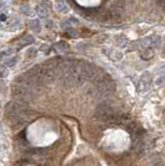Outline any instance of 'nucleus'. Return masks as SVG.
Instances as JSON below:
<instances>
[{
  "mask_svg": "<svg viewBox=\"0 0 165 166\" xmlns=\"http://www.w3.org/2000/svg\"><path fill=\"white\" fill-rule=\"evenodd\" d=\"M28 153H29L30 155L43 156V155H46V154L48 153V150L44 149V147H34V149H31V150H28Z\"/></svg>",
  "mask_w": 165,
  "mask_h": 166,
  "instance_id": "423d86ee",
  "label": "nucleus"
},
{
  "mask_svg": "<svg viewBox=\"0 0 165 166\" xmlns=\"http://www.w3.org/2000/svg\"><path fill=\"white\" fill-rule=\"evenodd\" d=\"M103 52H104L109 58H111V59H113V60H118L123 57V53H120V52H118V51H114V50H112V49L106 48L103 50Z\"/></svg>",
  "mask_w": 165,
  "mask_h": 166,
  "instance_id": "20e7f679",
  "label": "nucleus"
},
{
  "mask_svg": "<svg viewBox=\"0 0 165 166\" xmlns=\"http://www.w3.org/2000/svg\"><path fill=\"white\" fill-rule=\"evenodd\" d=\"M35 54H36V49H35V48H30V49H28V51H27V56L34 57V56H35Z\"/></svg>",
  "mask_w": 165,
  "mask_h": 166,
  "instance_id": "4468645a",
  "label": "nucleus"
},
{
  "mask_svg": "<svg viewBox=\"0 0 165 166\" xmlns=\"http://www.w3.org/2000/svg\"><path fill=\"white\" fill-rule=\"evenodd\" d=\"M114 88H115L114 83L109 79H100L96 83V90L100 95H102V96L111 94L114 90Z\"/></svg>",
  "mask_w": 165,
  "mask_h": 166,
  "instance_id": "f257e3e1",
  "label": "nucleus"
},
{
  "mask_svg": "<svg viewBox=\"0 0 165 166\" xmlns=\"http://www.w3.org/2000/svg\"><path fill=\"white\" fill-rule=\"evenodd\" d=\"M29 27L30 29L32 30L34 32H40V21L34 19V20H31L29 22Z\"/></svg>",
  "mask_w": 165,
  "mask_h": 166,
  "instance_id": "0eeeda50",
  "label": "nucleus"
},
{
  "mask_svg": "<svg viewBox=\"0 0 165 166\" xmlns=\"http://www.w3.org/2000/svg\"><path fill=\"white\" fill-rule=\"evenodd\" d=\"M67 35L70 36V38L75 39V38H77V36H78V32H77V30L68 28V29L67 30Z\"/></svg>",
  "mask_w": 165,
  "mask_h": 166,
  "instance_id": "ddd939ff",
  "label": "nucleus"
},
{
  "mask_svg": "<svg viewBox=\"0 0 165 166\" xmlns=\"http://www.w3.org/2000/svg\"><path fill=\"white\" fill-rule=\"evenodd\" d=\"M12 95H14L17 99L22 101V102H26V101L32 99L34 97V91L27 90V88H25V87L18 86L15 88L14 91H12Z\"/></svg>",
  "mask_w": 165,
  "mask_h": 166,
  "instance_id": "f03ea898",
  "label": "nucleus"
},
{
  "mask_svg": "<svg viewBox=\"0 0 165 166\" xmlns=\"http://www.w3.org/2000/svg\"><path fill=\"white\" fill-rule=\"evenodd\" d=\"M68 26H70V24H68V21H64V22L61 23V27H62V28H68Z\"/></svg>",
  "mask_w": 165,
  "mask_h": 166,
  "instance_id": "a211bd4d",
  "label": "nucleus"
},
{
  "mask_svg": "<svg viewBox=\"0 0 165 166\" xmlns=\"http://www.w3.org/2000/svg\"><path fill=\"white\" fill-rule=\"evenodd\" d=\"M31 43H33V38L31 35H27V36H25L23 39H22L20 46L23 47V46H27V45L31 44Z\"/></svg>",
  "mask_w": 165,
  "mask_h": 166,
  "instance_id": "9b49d317",
  "label": "nucleus"
},
{
  "mask_svg": "<svg viewBox=\"0 0 165 166\" xmlns=\"http://www.w3.org/2000/svg\"><path fill=\"white\" fill-rule=\"evenodd\" d=\"M17 61H18V57L12 58L11 60H8L7 62H6V66H8V67H12V66H15V64L17 63Z\"/></svg>",
  "mask_w": 165,
  "mask_h": 166,
  "instance_id": "2eb2a0df",
  "label": "nucleus"
},
{
  "mask_svg": "<svg viewBox=\"0 0 165 166\" xmlns=\"http://www.w3.org/2000/svg\"><path fill=\"white\" fill-rule=\"evenodd\" d=\"M67 47H68L67 43H64V42H59V43H57V44L55 45V50L57 51V52H60V51H64Z\"/></svg>",
  "mask_w": 165,
  "mask_h": 166,
  "instance_id": "f8f14e48",
  "label": "nucleus"
},
{
  "mask_svg": "<svg viewBox=\"0 0 165 166\" xmlns=\"http://www.w3.org/2000/svg\"><path fill=\"white\" fill-rule=\"evenodd\" d=\"M153 56H154V51L152 49H145L141 53V57L143 59H151Z\"/></svg>",
  "mask_w": 165,
  "mask_h": 166,
  "instance_id": "1a4fd4ad",
  "label": "nucleus"
},
{
  "mask_svg": "<svg viewBox=\"0 0 165 166\" xmlns=\"http://www.w3.org/2000/svg\"><path fill=\"white\" fill-rule=\"evenodd\" d=\"M115 43H116V45L117 46H120V47H125V46L127 45V39L126 38H124V36H117V38H115Z\"/></svg>",
  "mask_w": 165,
  "mask_h": 166,
  "instance_id": "9d476101",
  "label": "nucleus"
},
{
  "mask_svg": "<svg viewBox=\"0 0 165 166\" xmlns=\"http://www.w3.org/2000/svg\"><path fill=\"white\" fill-rule=\"evenodd\" d=\"M1 16H2V17H1V20H4V19H5V17H4V15H1Z\"/></svg>",
  "mask_w": 165,
  "mask_h": 166,
  "instance_id": "6ab92c4d",
  "label": "nucleus"
},
{
  "mask_svg": "<svg viewBox=\"0 0 165 166\" xmlns=\"http://www.w3.org/2000/svg\"><path fill=\"white\" fill-rule=\"evenodd\" d=\"M12 53V49H8V50L1 52V53H0V59L2 58V56H8V55H11Z\"/></svg>",
  "mask_w": 165,
  "mask_h": 166,
  "instance_id": "dca6fc26",
  "label": "nucleus"
},
{
  "mask_svg": "<svg viewBox=\"0 0 165 166\" xmlns=\"http://www.w3.org/2000/svg\"><path fill=\"white\" fill-rule=\"evenodd\" d=\"M8 75L7 70H0V77H6Z\"/></svg>",
  "mask_w": 165,
  "mask_h": 166,
  "instance_id": "f3484780",
  "label": "nucleus"
},
{
  "mask_svg": "<svg viewBox=\"0 0 165 166\" xmlns=\"http://www.w3.org/2000/svg\"><path fill=\"white\" fill-rule=\"evenodd\" d=\"M55 7H56V10H57L59 13L65 14V13H68V11L67 2H64V1H56Z\"/></svg>",
  "mask_w": 165,
  "mask_h": 166,
  "instance_id": "39448f33",
  "label": "nucleus"
},
{
  "mask_svg": "<svg viewBox=\"0 0 165 166\" xmlns=\"http://www.w3.org/2000/svg\"><path fill=\"white\" fill-rule=\"evenodd\" d=\"M149 84H151V76L148 75V73H145L140 79L137 90H138V91H144L148 88Z\"/></svg>",
  "mask_w": 165,
  "mask_h": 166,
  "instance_id": "7ed1b4c3",
  "label": "nucleus"
},
{
  "mask_svg": "<svg viewBox=\"0 0 165 166\" xmlns=\"http://www.w3.org/2000/svg\"><path fill=\"white\" fill-rule=\"evenodd\" d=\"M35 11H36L37 15H39L40 18H45L47 16V14H48V11H47V8L45 7H43L42 4L36 5Z\"/></svg>",
  "mask_w": 165,
  "mask_h": 166,
  "instance_id": "6e6552de",
  "label": "nucleus"
}]
</instances>
